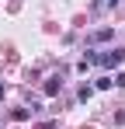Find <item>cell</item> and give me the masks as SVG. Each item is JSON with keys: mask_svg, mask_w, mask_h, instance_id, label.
I'll use <instances>...</instances> for the list:
<instances>
[{"mask_svg": "<svg viewBox=\"0 0 125 129\" xmlns=\"http://www.w3.org/2000/svg\"><path fill=\"white\" fill-rule=\"evenodd\" d=\"M59 87H62V80H59V77H49V80H45V94L52 98V94H56Z\"/></svg>", "mask_w": 125, "mask_h": 129, "instance_id": "1", "label": "cell"}, {"mask_svg": "<svg viewBox=\"0 0 125 129\" xmlns=\"http://www.w3.org/2000/svg\"><path fill=\"white\" fill-rule=\"evenodd\" d=\"M108 39H111V28H101V31L90 35V42H108Z\"/></svg>", "mask_w": 125, "mask_h": 129, "instance_id": "2", "label": "cell"}, {"mask_svg": "<svg viewBox=\"0 0 125 129\" xmlns=\"http://www.w3.org/2000/svg\"><path fill=\"white\" fill-rule=\"evenodd\" d=\"M115 84H118V87H125V73H118V77H115Z\"/></svg>", "mask_w": 125, "mask_h": 129, "instance_id": "3", "label": "cell"}, {"mask_svg": "<svg viewBox=\"0 0 125 129\" xmlns=\"http://www.w3.org/2000/svg\"><path fill=\"white\" fill-rule=\"evenodd\" d=\"M101 4H104V0H94V7H101Z\"/></svg>", "mask_w": 125, "mask_h": 129, "instance_id": "4", "label": "cell"}, {"mask_svg": "<svg viewBox=\"0 0 125 129\" xmlns=\"http://www.w3.org/2000/svg\"><path fill=\"white\" fill-rule=\"evenodd\" d=\"M0 101H4V84H0Z\"/></svg>", "mask_w": 125, "mask_h": 129, "instance_id": "5", "label": "cell"}]
</instances>
